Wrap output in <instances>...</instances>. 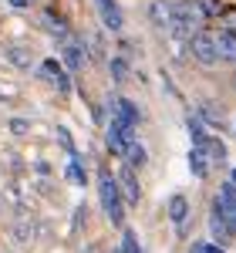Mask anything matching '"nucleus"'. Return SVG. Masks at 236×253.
I'll use <instances>...</instances> for the list:
<instances>
[{"mask_svg":"<svg viewBox=\"0 0 236 253\" xmlns=\"http://www.w3.org/2000/svg\"><path fill=\"white\" fill-rule=\"evenodd\" d=\"M186 125H189V135H193V142H196V145H206V142H209V135H206V125H202L199 118L189 115V122H186Z\"/></svg>","mask_w":236,"mask_h":253,"instance_id":"dca6fc26","label":"nucleus"},{"mask_svg":"<svg viewBox=\"0 0 236 253\" xmlns=\"http://www.w3.org/2000/svg\"><path fill=\"white\" fill-rule=\"evenodd\" d=\"M149 17H152V24H156V27L169 31V27H172V17H176V3L152 0V3H149Z\"/></svg>","mask_w":236,"mask_h":253,"instance_id":"0eeeda50","label":"nucleus"},{"mask_svg":"<svg viewBox=\"0 0 236 253\" xmlns=\"http://www.w3.org/2000/svg\"><path fill=\"white\" fill-rule=\"evenodd\" d=\"M68 179L75 182V186H84V169H81V162L75 159L71 166H68Z\"/></svg>","mask_w":236,"mask_h":253,"instance_id":"412c9836","label":"nucleus"},{"mask_svg":"<svg viewBox=\"0 0 236 253\" xmlns=\"http://www.w3.org/2000/svg\"><path fill=\"white\" fill-rule=\"evenodd\" d=\"M230 179H233V182H236V169H233V172H230Z\"/></svg>","mask_w":236,"mask_h":253,"instance_id":"cd10ccee","label":"nucleus"},{"mask_svg":"<svg viewBox=\"0 0 236 253\" xmlns=\"http://www.w3.org/2000/svg\"><path fill=\"white\" fill-rule=\"evenodd\" d=\"M10 3H14V7H24V3H27V0H10Z\"/></svg>","mask_w":236,"mask_h":253,"instance_id":"bb28decb","label":"nucleus"},{"mask_svg":"<svg viewBox=\"0 0 236 253\" xmlns=\"http://www.w3.org/2000/svg\"><path fill=\"white\" fill-rule=\"evenodd\" d=\"M135 253H142V250H135Z\"/></svg>","mask_w":236,"mask_h":253,"instance_id":"c85d7f7f","label":"nucleus"},{"mask_svg":"<svg viewBox=\"0 0 236 253\" xmlns=\"http://www.w3.org/2000/svg\"><path fill=\"white\" fill-rule=\"evenodd\" d=\"M112 78L115 81L128 78V64H125V58H112Z\"/></svg>","mask_w":236,"mask_h":253,"instance_id":"6ab92c4d","label":"nucleus"},{"mask_svg":"<svg viewBox=\"0 0 236 253\" xmlns=\"http://www.w3.org/2000/svg\"><path fill=\"white\" fill-rule=\"evenodd\" d=\"M61 51H64V61H68V68H71V71H78L81 64H84V51H81V41H75L71 34L64 38V47H61Z\"/></svg>","mask_w":236,"mask_h":253,"instance_id":"9b49d317","label":"nucleus"},{"mask_svg":"<svg viewBox=\"0 0 236 253\" xmlns=\"http://www.w3.org/2000/svg\"><path fill=\"white\" fill-rule=\"evenodd\" d=\"M189 54L199 61V64H206V68H213L219 64V47H216V34H209V31H196L193 38H189Z\"/></svg>","mask_w":236,"mask_h":253,"instance_id":"7ed1b4c3","label":"nucleus"},{"mask_svg":"<svg viewBox=\"0 0 236 253\" xmlns=\"http://www.w3.org/2000/svg\"><path fill=\"white\" fill-rule=\"evenodd\" d=\"M216 47H219V58L223 61H236V31L233 27L216 31Z\"/></svg>","mask_w":236,"mask_h":253,"instance_id":"1a4fd4ad","label":"nucleus"},{"mask_svg":"<svg viewBox=\"0 0 236 253\" xmlns=\"http://www.w3.org/2000/svg\"><path fill=\"white\" fill-rule=\"evenodd\" d=\"M209 233L216 236V243H230L233 233H236V226L219 213V206H213V213H209Z\"/></svg>","mask_w":236,"mask_h":253,"instance_id":"423d86ee","label":"nucleus"},{"mask_svg":"<svg viewBox=\"0 0 236 253\" xmlns=\"http://www.w3.org/2000/svg\"><path fill=\"white\" fill-rule=\"evenodd\" d=\"M132 145H135V122L112 115V122H108V149L115 156H128Z\"/></svg>","mask_w":236,"mask_h":253,"instance_id":"f03ea898","label":"nucleus"},{"mask_svg":"<svg viewBox=\"0 0 236 253\" xmlns=\"http://www.w3.org/2000/svg\"><path fill=\"white\" fill-rule=\"evenodd\" d=\"M118 186H121V193H125V203H138L142 189H138L135 172H132V169H121V175H118Z\"/></svg>","mask_w":236,"mask_h":253,"instance_id":"ddd939ff","label":"nucleus"},{"mask_svg":"<svg viewBox=\"0 0 236 253\" xmlns=\"http://www.w3.org/2000/svg\"><path fill=\"white\" fill-rule=\"evenodd\" d=\"M58 138H61V142H64V149H68V152H71V156H75V145H71V135H68V132H64V128H58Z\"/></svg>","mask_w":236,"mask_h":253,"instance_id":"393cba45","label":"nucleus"},{"mask_svg":"<svg viewBox=\"0 0 236 253\" xmlns=\"http://www.w3.org/2000/svg\"><path fill=\"white\" fill-rule=\"evenodd\" d=\"M27 128H31V125H27L24 118H10V132H14V135H24Z\"/></svg>","mask_w":236,"mask_h":253,"instance_id":"5701e85b","label":"nucleus"},{"mask_svg":"<svg viewBox=\"0 0 236 253\" xmlns=\"http://www.w3.org/2000/svg\"><path fill=\"white\" fill-rule=\"evenodd\" d=\"M213 206H219V213L236 226V182H233V179L219 186V196H216V203H213Z\"/></svg>","mask_w":236,"mask_h":253,"instance_id":"39448f33","label":"nucleus"},{"mask_svg":"<svg viewBox=\"0 0 236 253\" xmlns=\"http://www.w3.org/2000/svg\"><path fill=\"white\" fill-rule=\"evenodd\" d=\"M121 253H135V236L125 233V240H121Z\"/></svg>","mask_w":236,"mask_h":253,"instance_id":"b1692460","label":"nucleus"},{"mask_svg":"<svg viewBox=\"0 0 236 253\" xmlns=\"http://www.w3.org/2000/svg\"><path fill=\"white\" fill-rule=\"evenodd\" d=\"M226 24H230V27L236 31V10H230V14H226Z\"/></svg>","mask_w":236,"mask_h":253,"instance_id":"a878e982","label":"nucleus"},{"mask_svg":"<svg viewBox=\"0 0 236 253\" xmlns=\"http://www.w3.org/2000/svg\"><path fill=\"white\" fill-rule=\"evenodd\" d=\"M189 213V203H186V196H172L169 199V216H172V223H182Z\"/></svg>","mask_w":236,"mask_h":253,"instance_id":"4468645a","label":"nucleus"},{"mask_svg":"<svg viewBox=\"0 0 236 253\" xmlns=\"http://www.w3.org/2000/svg\"><path fill=\"white\" fill-rule=\"evenodd\" d=\"M189 253H226L219 243H193V250Z\"/></svg>","mask_w":236,"mask_h":253,"instance_id":"4be33fe9","label":"nucleus"},{"mask_svg":"<svg viewBox=\"0 0 236 253\" xmlns=\"http://www.w3.org/2000/svg\"><path fill=\"white\" fill-rule=\"evenodd\" d=\"M209 152H206V145H193V152H189V169H193V175L196 179H206L209 175Z\"/></svg>","mask_w":236,"mask_h":253,"instance_id":"6e6552de","label":"nucleus"},{"mask_svg":"<svg viewBox=\"0 0 236 253\" xmlns=\"http://www.w3.org/2000/svg\"><path fill=\"white\" fill-rule=\"evenodd\" d=\"M98 3V14L105 20V27H112V31H121V10H118L115 0H95Z\"/></svg>","mask_w":236,"mask_h":253,"instance_id":"9d476101","label":"nucleus"},{"mask_svg":"<svg viewBox=\"0 0 236 253\" xmlns=\"http://www.w3.org/2000/svg\"><path fill=\"white\" fill-rule=\"evenodd\" d=\"M40 78L44 81H51V84H58V91H71V78H68V71L61 68L54 58H47V61H40Z\"/></svg>","mask_w":236,"mask_h":253,"instance_id":"20e7f679","label":"nucleus"},{"mask_svg":"<svg viewBox=\"0 0 236 253\" xmlns=\"http://www.w3.org/2000/svg\"><path fill=\"white\" fill-rule=\"evenodd\" d=\"M44 27H47V31H54V34H61V38H68V27H64V20L54 17V14H44Z\"/></svg>","mask_w":236,"mask_h":253,"instance_id":"a211bd4d","label":"nucleus"},{"mask_svg":"<svg viewBox=\"0 0 236 253\" xmlns=\"http://www.w3.org/2000/svg\"><path fill=\"white\" fill-rule=\"evenodd\" d=\"M206 152H209L213 162H223V159H226V145H223L219 138H209V142H206Z\"/></svg>","mask_w":236,"mask_h":253,"instance_id":"f3484780","label":"nucleus"},{"mask_svg":"<svg viewBox=\"0 0 236 253\" xmlns=\"http://www.w3.org/2000/svg\"><path fill=\"white\" fill-rule=\"evenodd\" d=\"M7 58L14 61L17 68H31V61H34V54H31L27 47H20V44H14V47H7Z\"/></svg>","mask_w":236,"mask_h":253,"instance_id":"2eb2a0df","label":"nucleus"},{"mask_svg":"<svg viewBox=\"0 0 236 253\" xmlns=\"http://www.w3.org/2000/svg\"><path fill=\"white\" fill-rule=\"evenodd\" d=\"M128 162H132V166H138V169H142V166H145V162H149V159H145V149H142V145H132V149H128Z\"/></svg>","mask_w":236,"mask_h":253,"instance_id":"aec40b11","label":"nucleus"},{"mask_svg":"<svg viewBox=\"0 0 236 253\" xmlns=\"http://www.w3.org/2000/svg\"><path fill=\"white\" fill-rule=\"evenodd\" d=\"M108 112L118 115V118H125V122H135V125H138V108L128 101V98H112V101H108Z\"/></svg>","mask_w":236,"mask_h":253,"instance_id":"f8f14e48","label":"nucleus"},{"mask_svg":"<svg viewBox=\"0 0 236 253\" xmlns=\"http://www.w3.org/2000/svg\"><path fill=\"white\" fill-rule=\"evenodd\" d=\"M118 179H112V172H101L98 175V196H101V206H105V216L121 226L125 223V203H121V196H118Z\"/></svg>","mask_w":236,"mask_h":253,"instance_id":"f257e3e1","label":"nucleus"}]
</instances>
